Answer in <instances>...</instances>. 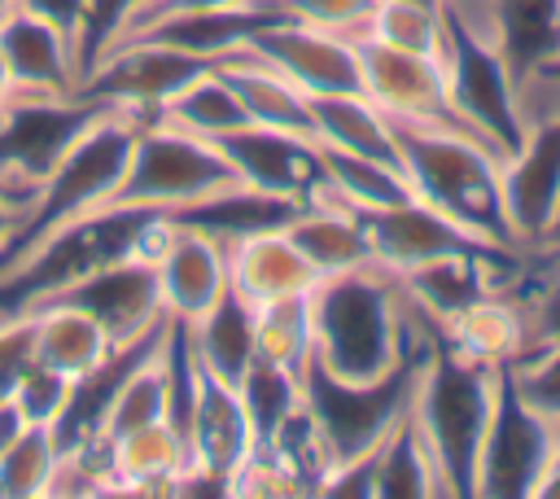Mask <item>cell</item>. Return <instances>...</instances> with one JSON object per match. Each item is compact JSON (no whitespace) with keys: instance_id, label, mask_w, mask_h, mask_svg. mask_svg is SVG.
Here are the masks:
<instances>
[{"instance_id":"6da1fadb","label":"cell","mask_w":560,"mask_h":499,"mask_svg":"<svg viewBox=\"0 0 560 499\" xmlns=\"http://www.w3.org/2000/svg\"><path fill=\"white\" fill-rule=\"evenodd\" d=\"M315 315V368L337 381H381L398 372L416 350L442 341L429 320H420L398 280L385 267H359L319 280L311 293Z\"/></svg>"},{"instance_id":"7a4b0ae2","label":"cell","mask_w":560,"mask_h":499,"mask_svg":"<svg viewBox=\"0 0 560 499\" xmlns=\"http://www.w3.org/2000/svg\"><path fill=\"white\" fill-rule=\"evenodd\" d=\"M136 118L118 114V109H96L79 136L57 153V162L44 171V179L26 193L13 241L0 258V276L18 271L39 245H48L57 232H66L70 223L101 214L114 184L122 179L131 140H136Z\"/></svg>"},{"instance_id":"3957f363","label":"cell","mask_w":560,"mask_h":499,"mask_svg":"<svg viewBox=\"0 0 560 499\" xmlns=\"http://www.w3.org/2000/svg\"><path fill=\"white\" fill-rule=\"evenodd\" d=\"M402 175L420 201L481 236L486 245L521 250L508 223L503 158L464 127L442 123H398ZM525 254V250H521Z\"/></svg>"},{"instance_id":"277c9868","label":"cell","mask_w":560,"mask_h":499,"mask_svg":"<svg viewBox=\"0 0 560 499\" xmlns=\"http://www.w3.org/2000/svg\"><path fill=\"white\" fill-rule=\"evenodd\" d=\"M499 381H503V368L472 363V359L446 350L442 341L429 350V359L416 372L407 416L420 429V438L429 442L442 486L455 499L472 495V464H477V446H481Z\"/></svg>"},{"instance_id":"5b68a950","label":"cell","mask_w":560,"mask_h":499,"mask_svg":"<svg viewBox=\"0 0 560 499\" xmlns=\"http://www.w3.org/2000/svg\"><path fill=\"white\" fill-rule=\"evenodd\" d=\"M232 188H241V179L214 140H201L162 118H149L136 127L122 179L114 184L105 210L188 214Z\"/></svg>"},{"instance_id":"8992f818","label":"cell","mask_w":560,"mask_h":499,"mask_svg":"<svg viewBox=\"0 0 560 499\" xmlns=\"http://www.w3.org/2000/svg\"><path fill=\"white\" fill-rule=\"evenodd\" d=\"M438 346V341H433ZM416 350L398 372L381 376V381H337L328 372H319L315 363L306 368L302 376V398H306V411L311 420L319 425L324 433V446H328V460L341 464V460H354V455H368L376 451L407 416L411 407V390H416V372L420 363L429 359V350Z\"/></svg>"},{"instance_id":"52a82bcc","label":"cell","mask_w":560,"mask_h":499,"mask_svg":"<svg viewBox=\"0 0 560 499\" xmlns=\"http://www.w3.org/2000/svg\"><path fill=\"white\" fill-rule=\"evenodd\" d=\"M560 429L516 390V381L503 368L477 464H472V495L481 499H534L551 455H556Z\"/></svg>"},{"instance_id":"ba28073f","label":"cell","mask_w":560,"mask_h":499,"mask_svg":"<svg viewBox=\"0 0 560 499\" xmlns=\"http://www.w3.org/2000/svg\"><path fill=\"white\" fill-rule=\"evenodd\" d=\"M201 66H214V61H201L175 44L140 35V39H122L96 53L92 66L83 70L79 96L101 109H118L136 123H149Z\"/></svg>"},{"instance_id":"9c48e42d","label":"cell","mask_w":560,"mask_h":499,"mask_svg":"<svg viewBox=\"0 0 560 499\" xmlns=\"http://www.w3.org/2000/svg\"><path fill=\"white\" fill-rule=\"evenodd\" d=\"M442 66H446V88H451L455 114L468 123V131H477L508 162L525 131H521V105H516V74L503 61V53L494 44L459 35L451 26Z\"/></svg>"},{"instance_id":"30bf717a","label":"cell","mask_w":560,"mask_h":499,"mask_svg":"<svg viewBox=\"0 0 560 499\" xmlns=\"http://www.w3.org/2000/svg\"><path fill=\"white\" fill-rule=\"evenodd\" d=\"M158 232V228H153ZM153 241V236H149ZM44 298H61V302H74L83 306L88 315H96L105 324V333L114 337V346H136L144 337H153L162 324H166V311H162V293H158V271H153V258H149V245L140 250H127L83 276H74L70 285L44 293ZM39 302V298H35ZM26 311V306H22Z\"/></svg>"},{"instance_id":"8fae6325","label":"cell","mask_w":560,"mask_h":499,"mask_svg":"<svg viewBox=\"0 0 560 499\" xmlns=\"http://www.w3.org/2000/svg\"><path fill=\"white\" fill-rule=\"evenodd\" d=\"M149 258L158 271L162 311L175 324L201 320L228 293V241L214 236L210 228L184 219V214L158 219V232L149 241Z\"/></svg>"},{"instance_id":"7c38bea8","label":"cell","mask_w":560,"mask_h":499,"mask_svg":"<svg viewBox=\"0 0 560 499\" xmlns=\"http://www.w3.org/2000/svg\"><path fill=\"white\" fill-rule=\"evenodd\" d=\"M254 57L276 66L289 83H298L306 96H350L363 92L359 70V44L346 35H332L324 26L271 13L245 44Z\"/></svg>"},{"instance_id":"4fadbf2b","label":"cell","mask_w":560,"mask_h":499,"mask_svg":"<svg viewBox=\"0 0 560 499\" xmlns=\"http://www.w3.org/2000/svg\"><path fill=\"white\" fill-rule=\"evenodd\" d=\"M354 44H359L363 96L381 114H389L394 123H442V127H464L468 131V123L451 105L446 66L438 57L389 48V44H376V39H354Z\"/></svg>"},{"instance_id":"5bb4252c","label":"cell","mask_w":560,"mask_h":499,"mask_svg":"<svg viewBox=\"0 0 560 499\" xmlns=\"http://www.w3.org/2000/svg\"><path fill=\"white\" fill-rule=\"evenodd\" d=\"M0 57H4V70L13 83V96H31V101L79 96V83L88 70L79 39L66 35L61 26L35 18L22 4L9 18H0Z\"/></svg>"},{"instance_id":"9a60e30c","label":"cell","mask_w":560,"mask_h":499,"mask_svg":"<svg viewBox=\"0 0 560 499\" xmlns=\"http://www.w3.org/2000/svg\"><path fill=\"white\" fill-rule=\"evenodd\" d=\"M219 149H223V158L232 162V171L245 188L289 197L298 206L319 193L324 171H319V144L311 136H293V131L249 123L236 136H223Z\"/></svg>"},{"instance_id":"2e32d148","label":"cell","mask_w":560,"mask_h":499,"mask_svg":"<svg viewBox=\"0 0 560 499\" xmlns=\"http://www.w3.org/2000/svg\"><path fill=\"white\" fill-rule=\"evenodd\" d=\"M319 280L324 276L284 228H258L228 241V289L254 311L280 298L315 293Z\"/></svg>"},{"instance_id":"e0dca14e","label":"cell","mask_w":560,"mask_h":499,"mask_svg":"<svg viewBox=\"0 0 560 499\" xmlns=\"http://www.w3.org/2000/svg\"><path fill=\"white\" fill-rule=\"evenodd\" d=\"M363 228H368L376 267H385L389 276H402V271H411L420 263H433L442 254H455V250L486 245L481 236H472L468 228H459L455 219H446L442 210H433L420 197H407L389 210L363 214Z\"/></svg>"},{"instance_id":"ac0fdd59","label":"cell","mask_w":560,"mask_h":499,"mask_svg":"<svg viewBox=\"0 0 560 499\" xmlns=\"http://www.w3.org/2000/svg\"><path fill=\"white\" fill-rule=\"evenodd\" d=\"M26 324H31L35 363L48 368V372H57V376H70V381L92 376L118 350L114 337L105 333V324L96 315H88L74 302H61V298L31 302L26 306Z\"/></svg>"},{"instance_id":"d6986e66","label":"cell","mask_w":560,"mask_h":499,"mask_svg":"<svg viewBox=\"0 0 560 499\" xmlns=\"http://www.w3.org/2000/svg\"><path fill=\"white\" fill-rule=\"evenodd\" d=\"M114 495H175L188 468V442L171 420L127 429L105 442Z\"/></svg>"},{"instance_id":"ffe728a7","label":"cell","mask_w":560,"mask_h":499,"mask_svg":"<svg viewBox=\"0 0 560 499\" xmlns=\"http://www.w3.org/2000/svg\"><path fill=\"white\" fill-rule=\"evenodd\" d=\"M284 232L298 241V250L315 263V271L328 280V276H346V271H359V267H376L372 258V241H368V228H363V214H354L350 206L332 201V197H311L302 201Z\"/></svg>"},{"instance_id":"44dd1931","label":"cell","mask_w":560,"mask_h":499,"mask_svg":"<svg viewBox=\"0 0 560 499\" xmlns=\"http://www.w3.org/2000/svg\"><path fill=\"white\" fill-rule=\"evenodd\" d=\"M214 66L223 70V79L241 96V105H245V114H249L254 127H276V131H293V136H311L315 140L311 96L298 83H289L276 66H267L249 48H241V53L214 61Z\"/></svg>"},{"instance_id":"7402d4cb","label":"cell","mask_w":560,"mask_h":499,"mask_svg":"<svg viewBox=\"0 0 560 499\" xmlns=\"http://www.w3.org/2000/svg\"><path fill=\"white\" fill-rule=\"evenodd\" d=\"M311 118H315V144L354 153L368 162H385L402 171V144H398V123L381 114L363 92L350 96H311Z\"/></svg>"},{"instance_id":"603a6c76","label":"cell","mask_w":560,"mask_h":499,"mask_svg":"<svg viewBox=\"0 0 560 499\" xmlns=\"http://www.w3.org/2000/svg\"><path fill=\"white\" fill-rule=\"evenodd\" d=\"M494 48L516 79L560 70V4L556 0H499Z\"/></svg>"},{"instance_id":"cb8c5ba5","label":"cell","mask_w":560,"mask_h":499,"mask_svg":"<svg viewBox=\"0 0 560 499\" xmlns=\"http://www.w3.org/2000/svg\"><path fill=\"white\" fill-rule=\"evenodd\" d=\"M188 346L197 363L219 381H241V372L254 363V306H245L232 289L192 324H184Z\"/></svg>"},{"instance_id":"d4e9b609","label":"cell","mask_w":560,"mask_h":499,"mask_svg":"<svg viewBox=\"0 0 560 499\" xmlns=\"http://www.w3.org/2000/svg\"><path fill=\"white\" fill-rule=\"evenodd\" d=\"M162 123L179 127V131H192L201 140H223V136H236L241 127H249V114L241 105V96L232 92V83L223 79L219 66H201L158 114Z\"/></svg>"},{"instance_id":"484cf974","label":"cell","mask_w":560,"mask_h":499,"mask_svg":"<svg viewBox=\"0 0 560 499\" xmlns=\"http://www.w3.org/2000/svg\"><path fill=\"white\" fill-rule=\"evenodd\" d=\"M319 171H324V179H319L315 197H332V201L350 206L354 214L389 210V206L416 197L398 166L368 162V158H354V153H337V149H324V144H319Z\"/></svg>"},{"instance_id":"4316f807","label":"cell","mask_w":560,"mask_h":499,"mask_svg":"<svg viewBox=\"0 0 560 499\" xmlns=\"http://www.w3.org/2000/svg\"><path fill=\"white\" fill-rule=\"evenodd\" d=\"M372 473H376V499L446 495L438 460H433L429 442L420 438V429L411 425V416H402V425L372 451Z\"/></svg>"},{"instance_id":"83f0119b","label":"cell","mask_w":560,"mask_h":499,"mask_svg":"<svg viewBox=\"0 0 560 499\" xmlns=\"http://www.w3.org/2000/svg\"><path fill=\"white\" fill-rule=\"evenodd\" d=\"M254 355L289 372H306L315 359V315L311 293L280 298L254 311Z\"/></svg>"},{"instance_id":"f1b7e54d","label":"cell","mask_w":560,"mask_h":499,"mask_svg":"<svg viewBox=\"0 0 560 499\" xmlns=\"http://www.w3.org/2000/svg\"><path fill=\"white\" fill-rule=\"evenodd\" d=\"M302 376L306 372H289L280 363H267L254 355V363L241 372L236 381V394L245 403V416L254 425V438L258 446H267L276 438V429L302 407Z\"/></svg>"},{"instance_id":"f546056e","label":"cell","mask_w":560,"mask_h":499,"mask_svg":"<svg viewBox=\"0 0 560 499\" xmlns=\"http://www.w3.org/2000/svg\"><path fill=\"white\" fill-rule=\"evenodd\" d=\"M359 39H376L389 48H407V53H429L442 61L446 44H451V22L442 13V4H420V0H381L368 31Z\"/></svg>"},{"instance_id":"4dcf8cb0","label":"cell","mask_w":560,"mask_h":499,"mask_svg":"<svg viewBox=\"0 0 560 499\" xmlns=\"http://www.w3.org/2000/svg\"><path fill=\"white\" fill-rule=\"evenodd\" d=\"M57 433L52 425H26L0 451V499H39L52 486L57 468Z\"/></svg>"},{"instance_id":"1f68e13d","label":"cell","mask_w":560,"mask_h":499,"mask_svg":"<svg viewBox=\"0 0 560 499\" xmlns=\"http://www.w3.org/2000/svg\"><path fill=\"white\" fill-rule=\"evenodd\" d=\"M228 495H249V499H298L311 495V486L267 446H258L228 481Z\"/></svg>"},{"instance_id":"d6a6232c","label":"cell","mask_w":560,"mask_h":499,"mask_svg":"<svg viewBox=\"0 0 560 499\" xmlns=\"http://www.w3.org/2000/svg\"><path fill=\"white\" fill-rule=\"evenodd\" d=\"M276 13L284 18H298V22H311V26H324L332 35H346V39H359L376 13L381 0H267Z\"/></svg>"},{"instance_id":"836d02e7","label":"cell","mask_w":560,"mask_h":499,"mask_svg":"<svg viewBox=\"0 0 560 499\" xmlns=\"http://www.w3.org/2000/svg\"><path fill=\"white\" fill-rule=\"evenodd\" d=\"M249 4H267V0H136L127 9V18L118 22V31L109 35V44H122V39H136L144 31H153L158 22H171V18H188V13H214V9H249ZM105 44V48H109ZM101 48V53H105ZM92 66V61H88Z\"/></svg>"},{"instance_id":"e575fe53","label":"cell","mask_w":560,"mask_h":499,"mask_svg":"<svg viewBox=\"0 0 560 499\" xmlns=\"http://www.w3.org/2000/svg\"><path fill=\"white\" fill-rule=\"evenodd\" d=\"M70 394H74V381L70 376H57L48 368H31L18 385H13V403L26 411L31 425H57L70 407Z\"/></svg>"},{"instance_id":"d590c367","label":"cell","mask_w":560,"mask_h":499,"mask_svg":"<svg viewBox=\"0 0 560 499\" xmlns=\"http://www.w3.org/2000/svg\"><path fill=\"white\" fill-rule=\"evenodd\" d=\"M31 368H35V350H31L26 311H9L0 315V398H9Z\"/></svg>"},{"instance_id":"8d00e7d4","label":"cell","mask_w":560,"mask_h":499,"mask_svg":"<svg viewBox=\"0 0 560 499\" xmlns=\"http://www.w3.org/2000/svg\"><path fill=\"white\" fill-rule=\"evenodd\" d=\"M22 9H31L35 18L61 26L66 35L79 39L83 57H88V22H92V0H22Z\"/></svg>"},{"instance_id":"74e56055","label":"cell","mask_w":560,"mask_h":499,"mask_svg":"<svg viewBox=\"0 0 560 499\" xmlns=\"http://www.w3.org/2000/svg\"><path fill=\"white\" fill-rule=\"evenodd\" d=\"M529 254H560V188H556V201H551V210H547V219H542L538 241H534Z\"/></svg>"},{"instance_id":"f35d334b","label":"cell","mask_w":560,"mask_h":499,"mask_svg":"<svg viewBox=\"0 0 560 499\" xmlns=\"http://www.w3.org/2000/svg\"><path fill=\"white\" fill-rule=\"evenodd\" d=\"M18 214H22V197H18V193H4V188H0V258H4L9 241H13Z\"/></svg>"},{"instance_id":"ab89813d","label":"cell","mask_w":560,"mask_h":499,"mask_svg":"<svg viewBox=\"0 0 560 499\" xmlns=\"http://www.w3.org/2000/svg\"><path fill=\"white\" fill-rule=\"evenodd\" d=\"M534 495L538 499H560V464H547V473H542V481H538Z\"/></svg>"},{"instance_id":"60d3db41","label":"cell","mask_w":560,"mask_h":499,"mask_svg":"<svg viewBox=\"0 0 560 499\" xmlns=\"http://www.w3.org/2000/svg\"><path fill=\"white\" fill-rule=\"evenodd\" d=\"M9 101H13V83H9V70H4V57H0V114L9 109Z\"/></svg>"},{"instance_id":"b9f144b4","label":"cell","mask_w":560,"mask_h":499,"mask_svg":"<svg viewBox=\"0 0 560 499\" xmlns=\"http://www.w3.org/2000/svg\"><path fill=\"white\" fill-rule=\"evenodd\" d=\"M18 4H22V0H0V18H9V13L18 9Z\"/></svg>"},{"instance_id":"7bdbcfd3","label":"cell","mask_w":560,"mask_h":499,"mask_svg":"<svg viewBox=\"0 0 560 499\" xmlns=\"http://www.w3.org/2000/svg\"><path fill=\"white\" fill-rule=\"evenodd\" d=\"M551 464H560V438H556V455H551Z\"/></svg>"},{"instance_id":"ee69618b","label":"cell","mask_w":560,"mask_h":499,"mask_svg":"<svg viewBox=\"0 0 560 499\" xmlns=\"http://www.w3.org/2000/svg\"><path fill=\"white\" fill-rule=\"evenodd\" d=\"M420 4H442V0H420Z\"/></svg>"},{"instance_id":"f6af8a7d","label":"cell","mask_w":560,"mask_h":499,"mask_svg":"<svg viewBox=\"0 0 560 499\" xmlns=\"http://www.w3.org/2000/svg\"><path fill=\"white\" fill-rule=\"evenodd\" d=\"M0 188H4V179H0ZM4 193H9V188H4Z\"/></svg>"}]
</instances>
